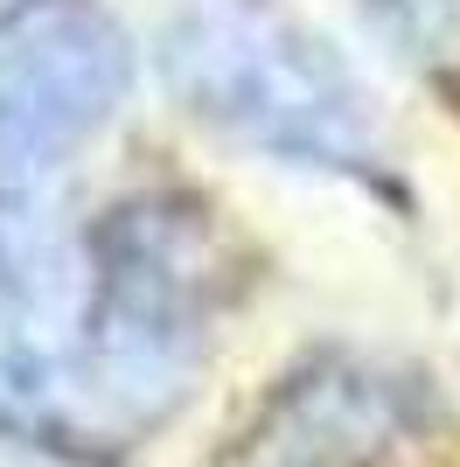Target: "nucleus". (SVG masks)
Instances as JSON below:
<instances>
[{
	"mask_svg": "<svg viewBox=\"0 0 460 467\" xmlns=\"http://www.w3.org/2000/svg\"><path fill=\"white\" fill-rule=\"evenodd\" d=\"M168 63L174 91H189L195 112L224 119L245 140L335 161H356L370 140L356 84L266 0H195Z\"/></svg>",
	"mask_w": 460,
	"mask_h": 467,
	"instance_id": "obj_1",
	"label": "nucleus"
},
{
	"mask_svg": "<svg viewBox=\"0 0 460 467\" xmlns=\"http://www.w3.org/2000/svg\"><path fill=\"white\" fill-rule=\"evenodd\" d=\"M126 57L77 0H36L0 21V182L42 168L36 154L112 112Z\"/></svg>",
	"mask_w": 460,
	"mask_h": 467,
	"instance_id": "obj_2",
	"label": "nucleus"
},
{
	"mask_svg": "<svg viewBox=\"0 0 460 467\" xmlns=\"http://www.w3.org/2000/svg\"><path fill=\"white\" fill-rule=\"evenodd\" d=\"M370 15L398 42H412L419 63L460 70V0H370Z\"/></svg>",
	"mask_w": 460,
	"mask_h": 467,
	"instance_id": "obj_3",
	"label": "nucleus"
}]
</instances>
